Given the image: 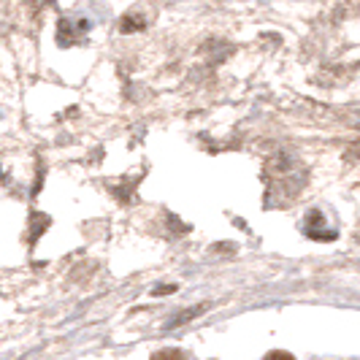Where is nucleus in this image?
Here are the masks:
<instances>
[{"instance_id":"obj_1","label":"nucleus","mask_w":360,"mask_h":360,"mask_svg":"<svg viewBox=\"0 0 360 360\" xmlns=\"http://www.w3.org/2000/svg\"><path fill=\"white\" fill-rule=\"evenodd\" d=\"M87 30H90V22H84V19H82V25H73V19H63L60 27H57V44L60 46H73V44L84 41Z\"/></svg>"},{"instance_id":"obj_3","label":"nucleus","mask_w":360,"mask_h":360,"mask_svg":"<svg viewBox=\"0 0 360 360\" xmlns=\"http://www.w3.org/2000/svg\"><path fill=\"white\" fill-rule=\"evenodd\" d=\"M266 360H295L290 352H285V349H274V352H269L266 355Z\"/></svg>"},{"instance_id":"obj_2","label":"nucleus","mask_w":360,"mask_h":360,"mask_svg":"<svg viewBox=\"0 0 360 360\" xmlns=\"http://www.w3.org/2000/svg\"><path fill=\"white\" fill-rule=\"evenodd\" d=\"M152 360H187V355L181 349H176V347H165L160 352H155Z\"/></svg>"}]
</instances>
